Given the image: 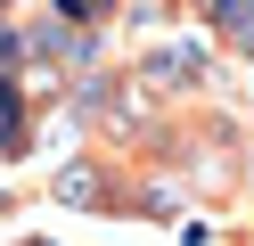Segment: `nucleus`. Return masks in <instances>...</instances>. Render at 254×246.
Segmentation results:
<instances>
[{
  "label": "nucleus",
  "mask_w": 254,
  "mask_h": 246,
  "mask_svg": "<svg viewBox=\"0 0 254 246\" xmlns=\"http://www.w3.org/2000/svg\"><path fill=\"white\" fill-rule=\"evenodd\" d=\"M25 148V90L0 74V156H17Z\"/></svg>",
  "instance_id": "nucleus-1"
},
{
  "label": "nucleus",
  "mask_w": 254,
  "mask_h": 246,
  "mask_svg": "<svg viewBox=\"0 0 254 246\" xmlns=\"http://www.w3.org/2000/svg\"><path fill=\"white\" fill-rule=\"evenodd\" d=\"M25 58H33V49H25V33H17V25H8V16H0V74L17 82V66H25Z\"/></svg>",
  "instance_id": "nucleus-2"
},
{
  "label": "nucleus",
  "mask_w": 254,
  "mask_h": 246,
  "mask_svg": "<svg viewBox=\"0 0 254 246\" xmlns=\"http://www.w3.org/2000/svg\"><path fill=\"white\" fill-rule=\"evenodd\" d=\"M238 49H254V25H246V33H238Z\"/></svg>",
  "instance_id": "nucleus-3"
},
{
  "label": "nucleus",
  "mask_w": 254,
  "mask_h": 246,
  "mask_svg": "<svg viewBox=\"0 0 254 246\" xmlns=\"http://www.w3.org/2000/svg\"><path fill=\"white\" fill-rule=\"evenodd\" d=\"M0 16H8V0H0Z\"/></svg>",
  "instance_id": "nucleus-4"
}]
</instances>
